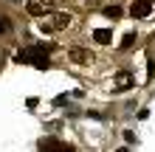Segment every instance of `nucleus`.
<instances>
[{"instance_id": "obj_11", "label": "nucleus", "mask_w": 155, "mask_h": 152, "mask_svg": "<svg viewBox=\"0 0 155 152\" xmlns=\"http://www.w3.org/2000/svg\"><path fill=\"white\" fill-rule=\"evenodd\" d=\"M8 31H12V20L0 14V34H8Z\"/></svg>"}, {"instance_id": "obj_14", "label": "nucleus", "mask_w": 155, "mask_h": 152, "mask_svg": "<svg viewBox=\"0 0 155 152\" xmlns=\"http://www.w3.org/2000/svg\"><path fill=\"white\" fill-rule=\"evenodd\" d=\"M14 3H20V0H14Z\"/></svg>"}, {"instance_id": "obj_1", "label": "nucleus", "mask_w": 155, "mask_h": 152, "mask_svg": "<svg viewBox=\"0 0 155 152\" xmlns=\"http://www.w3.org/2000/svg\"><path fill=\"white\" fill-rule=\"evenodd\" d=\"M54 51V45H34V48H25V51H17L14 59L17 62H31L34 68H48V53Z\"/></svg>"}, {"instance_id": "obj_7", "label": "nucleus", "mask_w": 155, "mask_h": 152, "mask_svg": "<svg viewBox=\"0 0 155 152\" xmlns=\"http://www.w3.org/2000/svg\"><path fill=\"white\" fill-rule=\"evenodd\" d=\"M93 40L99 42V45H107V42L113 40V31H110V28H96V31H93Z\"/></svg>"}, {"instance_id": "obj_4", "label": "nucleus", "mask_w": 155, "mask_h": 152, "mask_svg": "<svg viewBox=\"0 0 155 152\" xmlns=\"http://www.w3.org/2000/svg\"><path fill=\"white\" fill-rule=\"evenodd\" d=\"M152 11V0H135L133 8H130V14L135 17V20H141V17H147Z\"/></svg>"}, {"instance_id": "obj_9", "label": "nucleus", "mask_w": 155, "mask_h": 152, "mask_svg": "<svg viewBox=\"0 0 155 152\" xmlns=\"http://www.w3.org/2000/svg\"><path fill=\"white\" fill-rule=\"evenodd\" d=\"M104 17L118 20V17H121V6H104Z\"/></svg>"}, {"instance_id": "obj_8", "label": "nucleus", "mask_w": 155, "mask_h": 152, "mask_svg": "<svg viewBox=\"0 0 155 152\" xmlns=\"http://www.w3.org/2000/svg\"><path fill=\"white\" fill-rule=\"evenodd\" d=\"M40 149H71V144H59V141H54V138H42Z\"/></svg>"}, {"instance_id": "obj_12", "label": "nucleus", "mask_w": 155, "mask_h": 152, "mask_svg": "<svg viewBox=\"0 0 155 152\" xmlns=\"http://www.w3.org/2000/svg\"><path fill=\"white\" fill-rule=\"evenodd\" d=\"M124 138H127V144H135V132L127 130V132H124Z\"/></svg>"}, {"instance_id": "obj_6", "label": "nucleus", "mask_w": 155, "mask_h": 152, "mask_svg": "<svg viewBox=\"0 0 155 152\" xmlns=\"http://www.w3.org/2000/svg\"><path fill=\"white\" fill-rule=\"evenodd\" d=\"M71 59H74V62H87V65H90V62H93V53L82 51V48H71Z\"/></svg>"}, {"instance_id": "obj_5", "label": "nucleus", "mask_w": 155, "mask_h": 152, "mask_svg": "<svg viewBox=\"0 0 155 152\" xmlns=\"http://www.w3.org/2000/svg\"><path fill=\"white\" fill-rule=\"evenodd\" d=\"M71 23H74V17H71V14H65V11H57V14H54V28H68V25Z\"/></svg>"}, {"instance_id": "obj_13", "label": "nucleus", "mask_w": 155, "mask_h": 152, "mask_svg": "<svg viewBox=\"0 0 155 152\" xmlns=\"http://www.w3.org/2000/svg\"><path fill=\"white\" fill-rule=\"evenodd\" d=\"M85 3H87V6H99V0H85Z\"/></svg>"}, {"instance_id": "obj_2", "label": "nucleus", "mask_w": 155, "mask_h": 152, "mask_svg": "<svg viewBox=\"0 0 155 152\" xmlns=\"http://www.w3.org/2000/svg\"><path fill=\"white\" fill-rule=\"evenodd\" d=\"M54 3L57 0H28V14H34V17H40V14H48L51 8H54Z\"/></svg>"}, {"instance_id": "obj_3", "label": "nucleus", "mask_w": 155, "mask_h": 152, "mask_svg": "<svg viewBox=\"0 0 155 152\" xmlns=\"http://www.w3.org/2000/svg\"><path fill=\"white\" fill-rule=\"evenodd\" d=\"M113 82H116V90L113 93H124V90L133 87V73H130V70H118V73L113 76Z\"/></svg>"}, {"instance_id": "obj_10", "label": "nucleus", "mask_w": 155, "mask_h": 152, "mask_svg": "<svg viewBox=\"0 0 155 152\" xmlns=\"http://www.w3.org/2000/svg\"><path fill=\"white\" fill-rule=\"evenodd\" d=\"M133 42H135V34L130 31V34H127V37L121 40V45H118V48H121V51H127V48H133Z\"/></svg>"}]
</instances>
